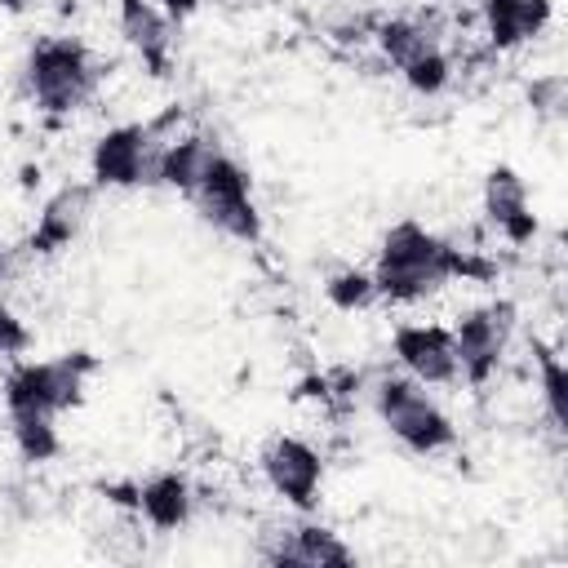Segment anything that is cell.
Wrapping results in <instances>:
<instances>
[{"instance_id": "5bb4252c", "label": "cell", "mask_w": 568, "mask_h": 568, "mask_svg": "<svg viewBox=\"0 0 568 568\" xmlns=\"http://www.w3.org/2000/svg\"><path fill=\"white\" fill-rule=\"evenodd\" d=\"M479 18H484V36L497 53H510L519 44H532L550 18L555 4L550 0H479Z\"/></svg>"}, {"instance_id": "277c9868", "label": "cell", "mask_w": 568, "mask_h": 568, "mask_svg": "<svg viewBox=\"0 0 568 568\" xmlns=\"http://www.w3.org/2000/svg\"><path fill=\"white\" fill-rule=\"evenodd\" d=\"M373 413L390 430V439H399L417 457H435V453H444V448L457 444V426L444 413V404L430 395V386L413 382L408 373L377 377V386H373Z\"/></svg>"}, {"instance_id": "3957f363", "label": "cell", "mask_w": 568, "mask_h": 568, "mask_svg": "<svg viewBox=\"0 0 568 568\" xmlns=\"http://www.w3.org/2000/svg\"><path fill=\"white\" fill-rule=\"evenodd\" d=\"M93 373H98V359L89 351H71L53 359H18L0 386L4 417H18V413L62 417L67 408H80Z\"/></svg>"}, {"instance_id": "44dd1931", "label": "cell", "mask_w": 568, "mask_h": 568, "mask_svg": "<svg viewBox=\"0 0 568 568\" xmlns=\"http://www.w3.org/2000/svg\"><path fill=\"white\" fill-rule=\"evenodd\" d=\"M399 80H404L413 93H422V98H435V93H444V89H448V80H453V62H448V49L422 53L417 62H408V67L399 71Z\"/></svg>"}, {"instance_id": "30bf717a", "label": "cell", "mask_w": 568, "mask_h": 568, "mask_svg": "<svg viewBox=\"0 0 568 568\" xmlns=\"http://www.w3.org/2000/svg\"><path fill=\"white\" fill-rule=\"evenodd\" d=\"M390 355L399 373H408L422 386H453L457 382V351H453V328L448 324H399L390 333Z\"/></svg>"}, {"instance_id": "ba28073f", "label": "cell", "mask_w": 568, "mask_h": 568, "mask_svg": "<svg viewBox=\"0 0 568 568\" xmlns=\"http://www.w3.org/2000/svg\"><path fill=\"white\" fill-rule=\"evenodd\" d=\"M257 470L266 488L297 515H311L324 493V453L302 435H271L257 453Z\"/></svg>"}, {"instance_id": "5b68a950", "label": "cell", "mask_w": 568, "mask_h": 568, "mask_svg": "<svg viewBox=\"0 0 568 568\" xmlns=\"http://www.w3.org/2000/svg\"><path fill=\"white\" fill-rule=\"evenodd\" d=\"M195 204V213L222 231L226 240H240V244H257L262 240V213H257V200H253V178L248 169L226 155L222 146L213 151L204 178L195 182V191L186 195Z\"/></svg>"}, {"instance_id": "8fae6325", "label": "cell", "mask_w": 568, "mask_h": 568, "mask_svg": "<svg viewBox=\"0 0 568 568\" xmlns=\"http://www.w3.org/2000/svg\"><path fill=\"white\" fill-rule=\"evenodd\" d=\"M479 200H484L488 226H493L506 244H515V248L532 244V235H537V213H532V200H528V182H524L510 164H493V169L484 173Z\"/></svg>"}, {"instance_id": "d6986e66", "label": "cell", "mask_w": 568, "mask_h": 568, "mask_svg": "<svg viewBox=\"0 0 568 568\" xmlns=\"http://www.w3.org/2000/svg\"><path fill=\"white\" fill-rule=\"evenodd\" d=\"M324 297H328V306H337V311H346V315L373 306V302H377L373 271H359V266H342V271H333V275L324 280Z\"/></svg>"}, {"instance_id": "7402d4cb", "label": "cell", "mask_w": 568, "mask_h": 568, "mask_svg": "<svg viewBox=\"0 0 568 568\" xmlns=\"http://www.w3.org/2000/svg\"><path fill=\"white\" fill-rule=\"evenodd\" d=\"M31 346V333H27V324L13 315V306L0 297V355H22Z\"/></svg>"}, {"instance_id": "9c48e42d", "label": "cell", "mask_w": 568, "mask_h": 568, "mask_svg": "<svg viewBox=\"0 0 568 568\" xmlns=\"http://www.w3.org/2000/svg\"><path fill=\"white\" fill-rule=\"evenodd\" d=\"M257 555L275 568H351L355 564V550L333 528H324L306 515L288 528H271L262 537Z\"/></svg>"}, {"instance_id": "603a6c76", "label": "cell", "mask_w": 568, "mask_h": 568, "mask_svg": "<svg viewBox=\"0 0 568 568\" xmlns=\"http://www.w3.org/2000/svg\"><path fill=\"white\" fill-rule=\"evenodd\" d=\"M532 106L546 111V115H559V106H564V80L559 75L532 80Z\"/></svg>"}, {"instance_id": "7a4b0ae2", "label": "cell", "mask_w": 568, "mask_h": 568, "mask_svg": "<svg viewBox=\"0 0 568 568\" xmlns=\"http://www.w3.org/2000/svg\"><path fill=\"white\" fill-rule=\"evenodd\" d=\"M98 80H102V67L89 53V44L75 36H44L27 49L22 84H27L31 106L49 120L75 115L98 93Z\"/></svg>"}, {"instance_id": "7c38bea8", "label": "cell", "mask_w": 568, "mask_h": 568, "mask_svg": "<svg viewBox=\"0 0 568 568\" xmlns=\"http://www.w3.org/2000/svg\"><path fill=\"white\" fill-rule=\"evenodd\" d=\"M115 27L124 44L142 58L151 75H169L173 62V18L155 0H115Z\"/></svg>"}, {"instance_id": "cb8c5ba5", "label": "cell", "mask_w": 568, "mask_h": 568, "mask_svg": "<svg viewBox=\"0 0 568 568\" xmlns=\"http://www.w3.org/2000/svg\"><path fill=\"white\" fill-rule=\"evenodd\" d=\"M155 4H160V9H164L173 22H182V18H191V13L200 9V0H155Z\"/></svg>"}, {"instance_id": "ac0fdd59", "label": "cell", "mask_w": 568, "mask_h": 568, "mask_svg": "<svg viewBox=\"0 0 568 568\" xmlns=\"http://www.w3.org/2000/svg\"><path fill=\"white\" fill-rule=\"evenodd\" d=\"M9 439L18 448L22 462L40 466V462H53L62 439H58V417H40V413H18L9 417Z\"/></svg>"}, {"instance_id": "4fadbf2b", "label": "cell", "mask_w": 568, "mask_h": 568, "mask_svg": "<svg viewBox=\"0 0 568 568\" xmlns=\"http://www.w3.org/2000/svg\"><path fill=\"white\" fill-rule=\"evenodd\" d=\"M89 209H93V186H84V182H67V186H58L44 204H40V217H36V226H31V253H62L80 231H84V222H89Z\"/></svg>"}, {"instance_id": "6da1fadb", "label": "cell", "mask_w": 568, "mask_h": 568, "mask_svg": "<svg viewBox=\"0 0 568 568\" xmlns=\"http://www.w3.org/2000/svg\"><path fill=\"white\" fill-rule=\"evenodd\" d=\"M488 275H493V266L484 257H475L470 248H457L453 240L435 235L417 217L386 226V235L377 240L373 284H377V297H386L395 306L426 302V297L444 293L453 280H488Z\"/></svg>"}, {"instance_id": "9a60e30c", "label": "cell", "mask_w": 568, "mask_h": 568, "mask_svg": "<svg viewBox=\"0 0 568 568\" xmlns=\"http://www.w3.org/2000/svg\"><path fill=\"white\" fill-rule=\"evenodd\" d=\"M133 510L155 532H182L191 524V515H195V488H191V479L182 470H160V475L138 484Z\"/></svg>"}, {"instance_id": "8992f818", "label": "cell", "mask_w": 568, "mask_h": 568, "mask_svg": "<svg viewBox=\"0 0 568 568\" xmlns=\"http://www.w3.org/2000/svg\"><path fill=\"white\" fill-rule=\"evenodd\" d=\"M515 302L506 297H493V302H479V306H466L457 315L453 328V351H457V382L466 386H488L493 373L501 368L506 351H510V337H515Z\"/></svg>"}, {"instance_id": "d4e9b609", "label": "cell", "mask_w": 568, "mask_h": 568, "mask_svg": "<svg viewBox=\"0 0 568 568\" xmlns=\"http://www.w3.org/2000/svg\"><path fill=\"white\" fill-rule=\"evenodd\" d=\"M0 4H4V9H13V13H22V9H27V0H0Z\"/></svg>"}, {"instance_id": "52a82bcc", "label": "cell", "mask_w": 568, "mask_h": 568, "mask_svg": "<svg viewBox=\"0 0 568 568\" xmlns=\"http://www.w3.org/2000/svg\"><path fill=\"white\" fill-rule=\"evenodd\" d=\"M164 120L155 124H115L98 133L89 151V178L102 191H133L155 182V160L164 146Z\"/></svg>"}, {"instance_id": "ffe728a7", "label": "cell", "mask_w": 568, "mask_h": 568, "mask_svg": "<svg viewBox=\"0 0 568 568\" xmlns=\"http://www.w3.org/2000/svg\"><path fill=\"white\" fill-rule=\"evenodd\" d=\"M537 373H541V404H546L550 430L564 435V426H568V373L550 346H537Z\"/></svg>"}, {"instance_id": "e0dca14e", "label": "cell", "mask_w": 568, "mask_h": 568, "mask_svg": "<svg viewBox=\"0 0 568 568\" xmlns=\"http://www.w3.org/2000/svg\"><path fill=\"white\" fill-rule=\"evenodd\" d=\"M373 40H377L382 58H386L395 71H404V67H408V62H417L422 53L444 49L439 31H435L430 22H422V18H386V22H377Z\"/></svg>"}, {"instance_id": "2e32d148", "label": "cell", "mask_w": 568, "mask_h": 568, "mask_svg": "<svg viewBox=\"0 0 568 568\" xmlns=\"http://www.w3.org/2000/svg\"><path fill=\"white\" fill-rule=\"evenodd\" d=\"M217 146L222 142L209 138V133H173V138H164L160 160H155V186H169L178 195H191Z\"/></svg>"}]
</instances>
